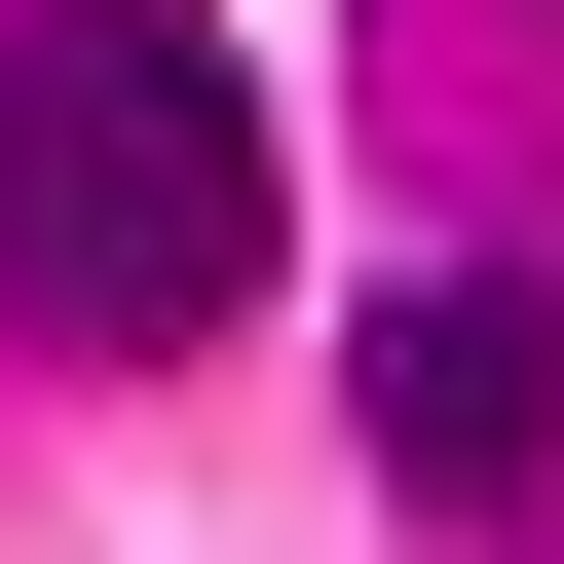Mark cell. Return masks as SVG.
<instances>
[{"instance_id":"obj_1","label":"cell","mask_w":564,"mask_h":564,"mask_svg":"<svg viewBox=\"0 0 564 564\" xmlns=\"http://www.w3.org/2000/svg\"><path fill=\"white\" fill-rule=\"evenodd\" d=\"M263 76L188 39V0H39L0 39V339H76V377H151V339H226L263 302Z\"/></svg>"},{"instance_id":"obj_2","label":"cell","mask_w":564,"mask_h":564,"mask_svg":"<svg viewBox=\"0 0 564 564\" xmlns=\"http://www.w3.org/2000/svg\"><path fill=\"white\" fill-rule=\"evenodd\" d=\"M339 377H377V489H414V527H527V489H564V302H527V263H414Z\"/></svg>"}]
</instances>
